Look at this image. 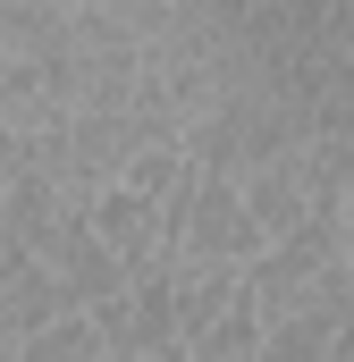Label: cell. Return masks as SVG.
<instances>
[{"mask_svg": "<svg viewBox=\"0 0 354 362\" xmlns=\"http://www.w3.org/2000/svg\"><path fill=\"white\" fill-rule=\"evenodd\" d=\"M245 303L262 312V329H278V320H321V329H346V320H354V270L338 262L329 228L312 219V228L278 236L262 262L245 270Z\"/></svg>", "mask_w": 354, "mask_h": 362, "instance_id": "cell-1", "label": "cell"}, {"mask_svg": "<svg viewBox=\"0 0 354 362\" xmlns=\"http://www.w3.org/2000/svg\"><path fill=\"white\" fill-rule=\"evenodd\" d=\"M270 253V236L245 211V185L219 177V169H194V194H185V219H177V253L169 262H202V270H253Z\"/></svg>", "mask_w": 354, "mask_h": 362, "instance_id": "cell-2", "label": "cell"}, {"mask_svg": "<svg viewBox=\"0 0 354 362\" xmlns=\"http://www.w3.org/2000/svg\"><path fill=\"white\" fill-rule=\"evenodd\" d=\"M236 286H245L236 270H202V262H169V295H177V337L194 346V337H202V329H211V320H219V312L236 303Z\"/></svg>", "mask_w": 354, "mask_h": 362, "instance_id": "cell-3", "label": "cell"}, {"mask_svg": "<svg viewBox=\"0 0 354 362\" xmlns=\"http://www.w3.org/2000/svg\"><path fill=\"white\" fill-rule=\"evenodd\" d=\"M17 362H110V354H101L93 320L76 312V320H51V329H34V337L17 346Z\"/></svg>", "mask_w": 354, "mask_h": 362, "instance_id": "cell-4", "label": "cell"}, {"mask_svg": "<svg viewBox=\"0 0 354 362\" xmlns=\"http://www.w3.org/2000/svg\"><path fill=\"white\" fill-rule=\"evenodd\" d=\"M329 337L338 329H321V320H278V329H262L253 362H329Z\"/></svg>", "mask_w": 354, "mask_h": 362, "instance_id": "cell-5", "label": "cell"}, {"mask_svg": "<svg viewBox=\"0 0 354 362\" xmlns=\"http://www.w3.org/2000/svg\"><path fill=\"white\" fill-rule=\"evenodd\" d=\"M17 152H25V135H17V127H0V185L17 177Z\"/></svg>", "mask_w": 354, "mask_h": 362, "instance_id": "cell-6", "label": "cell"}]
</instances>
